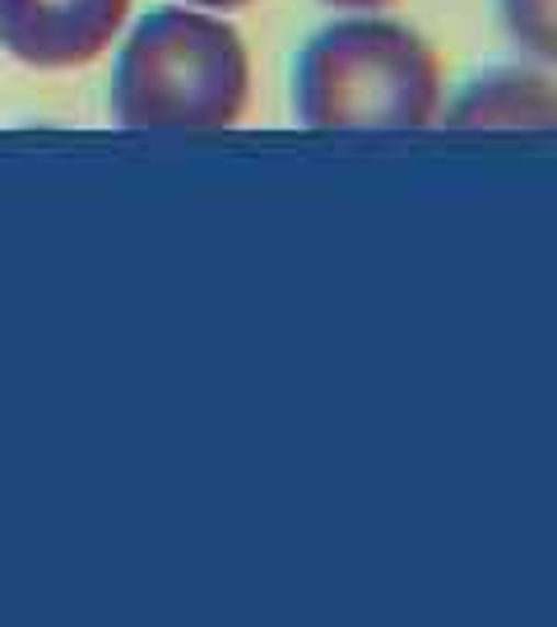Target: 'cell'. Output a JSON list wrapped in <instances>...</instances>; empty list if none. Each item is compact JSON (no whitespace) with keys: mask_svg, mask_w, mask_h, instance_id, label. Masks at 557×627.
<instances>
[{"mask_svg":"<svg viewBox=\"0 0 557 627\" xmlns=\"http://www.w3.org/2000/svg\"><path fill=\"white\" fill-rule=\"evenodd\" d=\"M251 61L232 24L205 10H154L116 61L112 112L135 130H224L247 112Z\"/></svg>","mask_w":557,"mask_h":627,"instance_id":"obj_1","label":"cell"},{"mask_svg":"<svg viewBox=\"0 0 557 627\" xmlns=\"http://www.w3.org/2000/svg\"><path fill=\"white\" fill-rule=\"evenodd\" d=\"M442 103V66L418 33L344 19L311 37L293 70L297 122L311 130H418Z\"/></svg>","mask_w":557,"mask_h":627,"instance_id":"obj_2","label":"cell"},{"mask_svg":"<svg viewBox=\"0 0 557 627\" xmlns=\"http://www.w3.org/2000/svg\"><path fill=\"white\" fill-rule=\"evenodd\" d=\"M130 0H0V47L37 70H70L112 47Z\"/></svg>","mask_w":557,"mask_h":627,"instance_id":"obj_3","label":"cell"},{"mask_svg":"<svg viewBox=\"0 0 557 627\" xmlns=\"http://www.w3.org/2000/svg\"><path fill=\"white\" fill-rule=\"evenodd\" d=\"M455 130H553L557 126V89L539 75L497 70L474 80L442 116Z\"/></svg>","mask_w":557,"mask_h":627,"instance_id":"obj_4","label":"cell"},{"mask_svg":"<svg viewBox=\"0 0 557 627\" xmlns=\"http://www.w3.org/2000/svg\"><path fill=\"white\" fill-rule=\"evenodd\" d=\"M502 19L525 52L557 61V0H502Z\"/></svg>","mask_w":557,"mask_h":627,"instance_id":"obj_5","label":"cell"},{"mask_svg":"<svg viewBox=\"0 0 557 627\" xmlns=\"http://www.w3.org/2000/svg\"><path fill=\"white\" fill-rule=\"evenodd\" d=\"M326 5H349V10H376V5H390V0H326Z\"/></svg>","mask_w":557,"mask_h":627,"instance_id":"obj_6","label":"cell"},{"mask_svg":"<svg viewBox=\"0 0 557 627\" xmlns=\"http://www.w3.org/2000/svg\"><path fill=\"white\" fill-rule=\"evenodd\" d=\"M186 5H209V10H237V5H251V0H186Z\"/></svg>","mask_w":557,"mask_h":627,"instance_id":"obj_7","label":"cell"}]
</instances>
